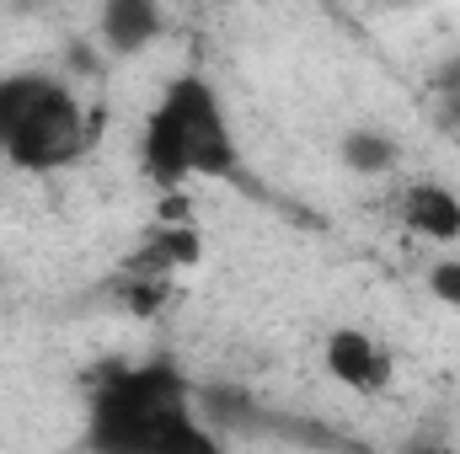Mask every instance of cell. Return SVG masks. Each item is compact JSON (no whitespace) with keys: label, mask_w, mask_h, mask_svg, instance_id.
<instances>
[{"label":"cell","mask_w":460,"mask_h":454,"mask_svg":"<svg viewBox=\"0 0 460 454\" xmlns=\"http://www.w3.org/2000/svg\"><path fill=\"white\" fill-rule=\"evenodd\" d=\"M97 27H102V43H108L113 54H139L145 43L161 38L166 16H161L155 0H108L102 16H97Z\"/></svg>","instance_id":"cell-6"},{"label":"cell","mask_w":460,"mask_h":454,"mask_svg":"<svg viewBox=\"0 0 460 454\" xmlns=\"http://www.w3.org/2000/svg\"><path fill=\"white\" fill-rule=\"evenodd\" d=\"M396 155H402V144H396L391 134H380V128H348L343 134V166L358 171V177H385V171H396Z\"/></svg>","instance_id":"cell-7"},{"label":"cell","mask_w":460,"mask_h":454,"mask_svg":"<svg viewBox=\"0 0 460 454\" xmlns=\"http://www.w3.org/2000/svg\"><path fill=\"white\" fill-rule=\"evenodd\" d=\"M97 123H102V113H86L75 102V92L49 75V86L38 92V102L16 123V134L5 144V161L22 166V171H54V166H65V161H75V155L92 150Z\"/></svg>","instance_id":"cell-3"},{"label":"cell","mask_w":460,"mask_h":454,"mask_svg":"<svg viewBox=\"0 0 460 454\" xmlns=\"http://www.w3.org/2000/svg\"><path fill=\"white\" fill-rule=\"evenodd\" d=\"M322 363H327V374H332L338 385L358 390V396H380V390L391 385V353H385V342L375 337V332H364V327H338V332H327Z\"/></svg>","instance_id":"cell-4"},{"label":"cell","mask_w":460,"mask_h":454,"mask_svg":"<svg viewBox=\"0 0 460 454\" xmlns=\"http://www.w3.org/2000/svg\"><path fill=\"white\" fill-rule=\"evenodd\" d=\"M396 214L423 240H439V246L460 240V193L445 188V182H407L402 198H396Z\"/></svg>","instance_id":"cell-5"},{"label":"cell","mask_w":460,"mask_h":454,"mask_svg":"<svg viewBox=\"0 0 460 454\" xmlns=\"http://www.w3.org/2000/svg\"><path fill=\"white\" fill-rule=\"evenodd\" d=\"M439 128L460 139V97H445V102H439Z\"/></svg>","instance_id":"cell-11"},{"label":"cell","mask_w":460,"mask_h":454,"mask_svg":"<svg viewBox=\"0 0 460 454\" xmlns=\"http://www.w3.org/2000/svg\"><path fill=\"white\" fill-rule=\"evenodd\" d=\"M92 454H226L188 412V385L172 363H134L97 385L86 417Z\"/></svg>","instance_id":"cell-1"},{"label":"cell","mask_w":460,"mask_h":454,"mask_svg":"<svg viewBox=\"0 0 460 454\" xmlns=\"http://www.w3.org/2000/svg\"><path fill=\"white\" fill-rule=\"evenodd\" d=\"M139 161H145V177L161 193H182L193 177H230L241 166L220 92L204 75H177L166 86L155 113L145 118Z\"/></svg>","instance_id":"cell-2"},{"label":"cell","mask_w":460,"mask_h":454,"mask_svg":"<svg viewBox=\"0 0 460 454\" xmlns=\"http://www.w3.org/2000/svg\"><path fill=\"white\" fill-rule=\"evenodd\" d=\"M49 86V75L43 70H22V75H5L0 81V155H5V144H11V134H16V123L22 113L38 102V92Z\"/></svg>","instance_id":"cell-8"},{"label":"cell","mask_w":460,"mask_h":454,"mask_svg":"<svg viewBox=\"0 0 460 454\" xmlns=\"http://www.w3.org/2000/svg\"><path fill=\"white\" fill-rule=\"evenodd\" d=\"M429 294L445 305V310H460V257H439L429 267Z\"/></svg>","instance_id":"cell-9"},{"label":"cell","mask_w":460,"mask_h":454,"mask_svg":"<svg viewBox=\"0 0 460 454\" xmlns=\"http://www.w3.org/2000/svg\"><path fill=\"white\" fill-rule=\"evenodd\" d=\"M445 97H460V54L434 70V102H445Z\"/></svg>","instance_id":"cell-10"},{"label":"cell","mask_w":460,"mask_h":454,"mask_svg":"<svg viewBox=\"0 0 460 454\" xmlns=\"http://www.w3.org/2000/svg\"><path fill=\"white\" fill-rule=\"evenodd\" d=\"M407 454H450V450H445V444H434V439H423V444H412Z\"/></svg>","instance_id":"cell-12"}]
</instances>
